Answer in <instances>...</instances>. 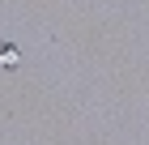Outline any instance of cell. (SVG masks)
<instances>
[{
    "label": "cell",
    "instance_id": "cell-1",
    "mask_svg": "<svg viewBox=\"0 0 149 145\" xmlns=\"http://www.w3.org/2000/svg\"><path fill=\"white\" fill-rule=\"evenodd\" d=\"M0 64H4V68H17V47H13V43H0Z\"/></svg>",
    "mask_w": 149,
    "mask_h": 145
}]
</instances>
